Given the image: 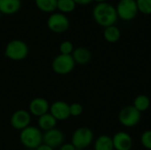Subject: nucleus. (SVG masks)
<instances>
[{
  "label": "nucleus",
  "mask_w": 151,
  "mask_h": 150,
  "mask_svg": "<svg viewBox=\"0 0 151 150\" xmlns=\"http://www.w3.org/2000/svg\"><path fill=\"white\" fill-rule=\"evenodd\" d=\"M93 0H74V2L77 4H81V5H85V4H88L89 3H91Z\"/></svg>",
  "instance_id": "obj_28"
},
{
  "label": "nucleus",
  "mask_w": 151,
  "mask_h": 150,
  "mask_svg": "<svg viewBox=\"0 0 151 150\" xmlns=\"http://www.w3.org/2000/svg\"><path fill=\"white\" fill-rule=\"evenodd\" d=\"M42 133L35 126H29L20 131L19 141L28 149H35L42 144Z\"/></svg>",
  "instance_id": "obj_2"
},
{
  "label": "nucleus",
  "mask_w": 151,
  "mask_h": 150,
  "mask_svg": "<svg viewBox=\"0 0 151 150\" xmlns=\"http://www.w3.org/2000/svg\"><path fill=\"white\" fill-rule=\"evenodd\" d=\"M118 119L121 126L131 128L140 123L142 119V113L138 111L133 105H127L119 111Z\"/></svg>",
  "instance_id": "obj_6"
},
{
  "label": "nucleus",
  "mask_w": 151,
  "mask_h": 150,
  "mask_svg": "<svg viewBox=\"0 0 151 150\" xmlns=\"http://www.w3.org/2000/svg\"><path fill=\"white\" fill-rule=\"evenodd\" d=\"M114 150H131L134 146L132 136L125 131H119L111 137Z\"/></svg>",
  "instance_id": "obj_10"
},
{
  "label": "nucleus",
  "mask_w": 151,
  "mask_h": 150,
  "mask_svg": "<svg viewBox=\"0 0 151 150\" xmlns=\"http://www.w3.org/2000/svg\"><path fill=\"white\" fill-rule=\"evenodd\" d=\"M92 15L95 21L104 27L115 25L119 19L116 7L108 2L97 3L93 8Z\"/></svg>",
  "instance_id": "obj_1"
},
{
  "label": "nucleus",
  "mask_w": 151,
  "mask_h": 150,
  "mask_svg": "<svg viewBox=\"0 0 151 150\" xmlns=\"http://www.w3.org/2000/svg\"><path fill=\"white\" fill-rule=\"evenodd\" d=\"M72 56L73 57L75 64H78L81 65L88 64L92 58L91 51L88 48L82 47V46L75 48L72 53Z\"/></svg>",
  "instance_id": "obj_14"
},
{
  "label": "nucleus",
  "mask_w": 151,
  "mask_h": 150,
  "mask_svg": "<svg viewBox=\"0 0 151 150\" xmlns=\"http://www.w3.org/2000/svg\"><path fill=\"white\" fill-rule=\"evenodd\" d=\"M94 150H114L112 138L107 134L98 136L94 141Z\"/></svg>",
  "instance_id": "obj_17"
},
{
  "label": "nucleus",
  "mask_w": 151,
  "mask_h": 150,
  "mask_svg": "<svg viewBox=\"0 0 151 150\" xmlns=\"http://www.w3.org/2000/svg\"><path fill=\"white\" fill-rule=\"evenodd\" d=\"M140 141L144 149L151 150V129L146 130L142 133Z\"/></svg>",
  "instance_id": "obj_24"
},
{
  "label": "nucleus",
  "mask_w": 151,
  "mask_h": 150,
  "mask_svg": "<svg viewBox=\"0 0 151 150\" xmlns=\"http://www.w3.org/2000/svg\"><path fill=\"white\" fill-rule=\"evenodd\" d=\"M94 141V133L87 126L78 127L73 133L71 143L77 150H86Z\"/></svg>",
  "instance_id": "obj_4"
},
{
  "label": "nucleus",
  "mask_w": 151,
  "mask_h": 150,
  "mask_svg": "<svg viewBox=\"0 0 151 150\" xmlns=\"http://www.w3.org/2000/svg\"><path fill=\"white\" fill-rule=\"evenodd\" d=\"M74 50L73 44L71 41L68 40H65L63 41L60 45H59V51L60 54H64V55H72L73 51Z\"/></svg>",
  "instance_id": "obj_23"
},
{
  "label": "nucleus",
  "mask_w": 151,
  "mask_h": 150,
  "mask_svg": "<svg viewBox=\"0 0 151 150\" xmlns=\"http://www.w3.org/2000/svg\"><path fill=\"white\" fill-rule=\"evenodd\" d=\"M76 3L74 0H58L57 8L63 13H67L73 11L76 7Z\"/></svg>",
  "instance_id": "obj_21"
},
{
  "label": "nucleus",
  "mask_w": 151,
  "mask_h": 150,
  "mask_svg": "<svg viewBox=\"0 0 151 150\" xmlns=\"http://www.w3.org/2000/svg\"><path fill=\"white\" fill-rule=\"evenodd\" d=\"M86 150H91V149H86Z\"/></svg>",
  "instance_id": "obj_31"
},
{
  "label": "nucleus",
  "mask_w": 151,
  "mask_h": 150,
  "mask_svg": "<svg viewBox=\"0 0 151 150\" xmlns=\"http://www.w3.org/2000/svg\"><path fill=\"white\" fill-rule=\"evenodd\" d=\"M49 112L58 120L64 121L69 118L70 116V104L64 101H56L50 106Z\"/></svg>",
  "instance_id": "obj_12"
},
{
  "label": "nucleus",
  "mask_w": 151,
  "mask_h": 150,
  "mask_svg": "<svg viewBox=\"0 0 151 150\" xmlns=\"http://www.w3.org/2000/svg\"><path fill=\"white\" fill-rule=\"evenodd\" d=\"M151 105V101L150 97L146 95L141 94L138 95L134 99V103H133V106L141 113L147 111Z\"/></svg>",
  "instance_id": "obj_19"
},
{
  "label": "nucleus",
  "mask_w": 151,
  "mask_h": 150,
  "mask_svg": "<svg viewBox=\"0 0 151 150\" xmlns=\"http://www.w3.org/2000/svg\"><path fill=\"white\" fill-rule=\"evenodd\" d=\"M21 7V0H0V11L4 14H13Z\"/></svg>",
  "instance_id": "obj_16"
},
{
  "label": "nucleus",
  "mask_w": 151,
  "mask_h": 150,
  "mask_svg": "<svg viewBox=\"0 0 151 150\" xmlns=\"http://www.w3.org/2000/svg\"><path fill=\"white\" fill-rule=\"evenodd\" d=\"M97 3H103V2H107V0H95Z\"/></svg>",
  "instance_id": "obj_29"
},
{
  "label": "nucleus",
  "mask_w": 151,
  "mask_h": 150,
  "mask_svg": "<svg viewBox=\"0 0 151 150\" xmlns=\"http://www.w3.org/2000/svg\"><path fill=\"white\" fill-rule=\"evenodd\" d=\"M37 7L46 12H52L57 9L58 0H35Z\"/></svg>",
  "instance_id": "obj_20"
},
{
  "label": "nucleus",
  "mask_w": 151,
  "mask_h": 150,
  "mask_svg": "<svg viewBox=\"0 0 151 150\" xmlns=\"http://www.w3.org/2000/svg\"><path fill=\"white\" fill-rule=\"evenodd\" d=\"M48 27L55 33H63L70 26V21L65 13L61 11H52L47 19Z\"/></svg>",
  "instance_id": "obj_7"
},
{
  "label": "nucleus",
  "mask_w": 151,
  "mask_h": 150,
  "mask_svg": "<svg viewBox=\"0 0 151 150\" xmlns=\"http://www.w3.org/2000/svg\"><path fill=\"white\" fill-rule=\"evenodd\" d=\"M138 11L145 15L151 14V0H136Z\"/></svg>",
  "instance_id": "obj_22"
},
{
  "label": "nucleus",
  "mask_w": 151,
  "mask_h": 150,
  "mask_svg": "<svg viewBox=\"0 0 151 150\" xmlns=\"http://www.w3.org/2000/svg\"><path fill=\"white\" fill-rule=\"evenodd\" d=\"M116 10L118 17L125 21L134 19L139 11L136 0H119L116 6Z\"/></svg>",
  "instance_id": "obj_8"
},
{
  "label": "nucleus",
  "mask_w": 151,
  "mask_h": 150,
  "mask_svg": "<svg viewBox=\"0 0 151 150\" xmlns=\"http://www.w3.org/2000/svg\"><path fill=\"white\" fill-rule=\"evenodd\" d=\"M120 36H121V32L117 26L112 25L104 27V37L106 42L110 43H115L120 39Z\"/></svg>",
  "instance_id": "obj_18"
},
{
  "label": "nucleus",
  "mask_w": 151,
  "mask_h": 150,
  "mask_svg": "<svg viewBox=\"0 0 151 150\" xmlns=\"http://www.w3.org/2000/svg\"><path fill=\"white\" fill-rule=\"evenodd\" d=\"M59 150H77L75 149V147L71 143V142H68V143H64L62 144L60 147H59Z\"/></svg>",
  "instance_id": "obj_26"
},
{
  "label": "nucleus",
  "mask_w": 151,
  "mask_h": 150,
  "mask_svg": "<svg viewBox=\"0 0 151 150\" xmlns=\"http://www.w3.org/2000/svg\"><path fill=\"white\" fill-rule=\"evenodd\" d=\"M10 123L12 128L21 131L30 126L31 114L26 110H18L12 113Z\"/></svg>",
  "instance_id": "obj_9"
},
{
  "label": "nucleus",
  "mask_w": 151,
  "mask_h": 150,
  "mask_svg": "<svg viewBox=\"0 0 151 150\" xmlns=\"http://www.w3.org/2000/svg\"><path fill=\"white\" fill-rule=\"evenodd\" d=\"M83 112V106L79 103H73L70 104V116L71 117H80Z\"/></svg>",
  "instance_id": "obj_25"
},
{
  "label": "nucleus",
  "mask_w": 151,
  "mask_h": 150,
  "mask_svg": "<svg viewBox=\"0 0 151 150\" xmlns=\"http://www.w3.org/2000/svg\"><path fill=\"white\" fill-rule=\"evenodd\" d=\"M50 106V105L49 102L45 98L35 97L29 103V106H28L29 113L33 116L39 118V117L49 112Z\"/></svg>",
  "instance_id": "obj_13"
},
{
  "label": "nucleus",
  "mask_w": 151,
  "mask_h": 150,
  "mask_svg": "<svg viewBox=\"0 0 151 150\" xmlns=\"http://www.w3.org/2000/svg\"><path fill=\"white\" fill-rule=\"evenodd\" d=\"M57 123H58V120L50 112L39 117L38 121H37L38 128L41 131H44V132L56 128Z\"/></svg>",
  "instance_id": "obj_15"
},
{
  "label": "nucleus",
  "mask_w": 151,
  "mask_h": 150,
  "mask_svg": "<svg viewBox=\"0 0 151 150\" xmlns=\"http://www.w3.org/2000/svg\"><path fill=\"white\" fill-rule=\"evenodd\" d=\"M64 141L65 134L61 130L58 128H53L44 132L42 135V143L51 147L52 149L59 148L62 144H64Z\"/></svg>",
  "instance_id": "obj_11"
},
{
  "label": "nucleus",
  "mask_w": 151,
  "mask_h": 150,
  "mask_svg": "<svg viewBox=\"0 0 151 150\" xmlns=\"http://www.w3.org/2000/svg\"><path fill=\"white\" fill-rule=\"evenodd\" d=\"M29 52L27 44L19 39L11 40L4 48V56L13 61L25 59Z\"/></svg>",
  "instance_id": "obj_3"
},
{
  "label": "nucleus",
  "mask_w": 151,
  "mask_h": 150,
  "mask_svg": "<svg viewBox=\"0 0 151 150\" xmlns=\"http://www.w3.org/2000/svg\"><path fill=\"white\" fill-rule=\"evenodd\" d=\"M35 150H54V149H52L51 147H50V146L42 143V144H41L37 149H35Z\"/></svg>",
  "instance_id": "obj_27"
},
{
  "label": "nucleus",
  "mask_w": 151,
  "mask_h": 150,
  "mask_svg": "<svg viewBox=\"0 0 151 150\" xmlns=\"http://www.w3.org/2000/svg\"><path fill=\"white\" fill-rule=\"evenodd\" d=\"M75 62L72 55H57L51 63L52 70L55 73L59 75H66L72 72L75 67Z\"/></svg>",
  "instance_id": "obj_5"
},
{
  "label": "nucleus",
  "mask_w": 151,
  "mask_h": 150,
  "mask_svg": "<svg viewBox=\"0 0 151 150\" xmlns=\"http://www.w3.org/2000/svg\"><path fill=\"white\" fill-rule=\"evenodd\" d=\"M1 14H2V13H1V11H0V18H1Z\"/></svg>",
  "instance_id": "obj_30"
}]
</instances>
